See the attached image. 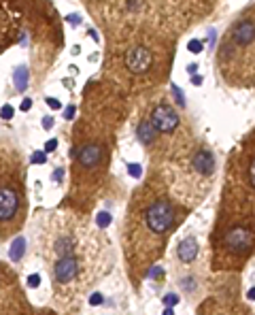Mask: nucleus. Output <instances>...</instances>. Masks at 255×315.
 Here are the masks:
<instances>
[{"mask_svg":"<svg viewBox=\"0 0 255 315\" xmlns=\"http://www.w3.org/2000/svg\"><path fill=\"white\" fill-rule=\"evenodd\" d=\"M162 315H172V309H166V311H164Z\"/></svg>","mask_w":255,"mask_h":315,"instance_id":"nucleus-29","label":"nucleus"},{"mask_svg":"<svg viewBox=\"0 0 255 315\" xmlns=\"http://www.w3.org/2000/svg\"><path fill=\"white\" fill-rule=\"evenodd\" d=\"M106 158V145L104 141H94V139H81L79 145L75 147V169L79 166L81 171L92 172L100 169Z\"/></svg>","mask_w":255,"mask_h":315,"instance_id":"nucleus-2","label":"nucleus"},{"mask_svg":"<svg viewBox=\"0 0 255 315\" xmlns=\"http://www.w3.org/2000/svg\"><path fill=\"white\" fill-rule=\"evenodd\" d=\"M247 296H249V300H255V287H251V290L247 292Z\"/></svg>","mask_w":255,"mask_h":315,"instance_id":"nucleus-27","label":"nucleus"},{"mask_svg":"<svg viewBox=\"0 0 255 315\" xmlns=\"http://www.w3.org/2000/svg\"><path fill=\"white\" fill-rule=\"evenodd\" d=\"M11 115H13V109L9 107V109H4V111H2V117L6 119V117H11Z\"/></svg>","mask_w":255,"mask_h":315,"instance_id":"nucleus-26","label":"nucleus"},{"mask_svg":"<svg viewBox=\"0 0 255 315\" xmlns=\"http://www.w3.org/2000/svg\"><path fill=\"white\" fill-rule=\"evenodd\" d=\"M172 89H175V96H177V100H178V107H185V98H183L181 89H178L177 86H172Z\"/></svg>","mask_w":255,"mask_h":315,"instance_id":"nucleus-17","label":"nucleus"},{"mask_svg":"<svg viewBox=\"0 0 255 315\" xmlns=\"http://www.w3.org/2000/svg\"><path fill=\"white\" fill-rule=\"evenodd\" d=\"M96 222H98V226H100V228H104L106 224L111 222V215H108V213H100V215H98V220H96Z\"/></svg>","mask_w":255,"mask_h":315,"instance_id":"nucleus-14","label":"nucleus"},{"mask_svg":"<svg viewBox=\"0 0 255 315\" xmlns=\"http://www.w3.org/2000/svg\"><path fill=\"white\" fill-rule=\"evenodd\" d=\"M159 275H164V271H162V268H159V266H155V268H151V273H149V277H151V279H157V277H159Z\"/></svg>","mask_w":255,"mask_h":315,"instance_id":"nucleus-19","label":"nucleus"},{"mask_svg":"<svg viewBox=\"0 0 255 315\" xmlns=\"http://www.w3.org/2000/svg\"><path fill=\"white\" fill-rule=\"evenodd\" d=\"M191 166L196 169V172L208 177V175H213V171H215V156L208 149H200V151H196L194 158H191Z\"/></svg>","mask_w":255,"mask_h":315,"instance_id":"nucleus-9","label":"nucleus"},{"mask_svg":"<svg viewBox=\"0 0 255 315\" xmlns=\"http://www.w3.org/2000/svg\"><path fill=\"white\" fill-rule=\"evenodd\" d=\"M177 254H178V260L185 262V264H189V262H194L196 260V256H198V241L194 239V236H187L181 245H178L177 249Z\"/></svg>","mask_w":255,"mask_h":315,"instance_id":"nucleus-10","label":"nucleus"},{"mask_svg":"<svg viewBox=\"0 0 255 315\" xmlns=\"http://www.w3.org/2000/svg\"><path fill=\"white\" fill-rule=\"evenodd\" d=\"M15 86L17 89H26V86H28V68L26 66H19L15 70Z\"/></svg>","mask_w":255,"mask_h":315,"instance_id":"nucleus-13","label":"nucleus"},{"mask_svg":"<svg viewBox=\"0 0 255 315\" xmlns=\"http://www.w3.org/2000/svg\"><path fill=\"white\" fill-rule=\"evenodd\" d=\"M153 51L149 47L140 43L130 45L124 54H121V64H124V70L130 73L132 77H143L153 68Z\"/></svg>","mask_w":255,"mask_h":315,"instance_id":"nucleus-4","label":"nucleus"},{"mask_svg":"<svg viewBox=\"0 0 255 315\" xmlns=\"http://www.w3.org/2000/svg\"><path fill=\"white\" fill-rule=\"evenodd\" d=\"M76 271H79V262H76V258L73 254L62 256V258L55 262V266H53V275H55V279L60 281V284H68V281H73L76 277Z\"/></svg>","mask_w":255,"mask_h":315,"instance_id":"nucleus-8","label":"nucleus"},{"mask_svg":"<svg viewBox=\"0 0 255 315\" xmlns=\"http://www.w3.org/2000/svg\"><path fill=\"white\" fill-rule=\"evenodd\" d=\"M255 43V22L253 19H238L232 30L228 32V41L226 45H230V47H240V49H247L251 47V45Z\"/></svg>","mask_w":255,"mask_h":315,"instance_id":"nucleus-6","label":"nucleus"},{"mask_svg":"<svg viewBox=\"0 0 255 315\" xmlns=\"http://www.w3.org/2000/svg\"><path fill=\"white\" fill-rule=\"evenodd\" d=\"M100 300H102L100 296H92V305H94V303H96V305H98V303H100Z\"/></svg>","mask_w":255,"mask_h":315,"instance_id":"nucleus-28","label":"nucleus"},{"mask_svg":"<svg viewBox=\"0 0 255 315\" xmlns=\"http://www.w3.org/2000/svg\"><path fill=\"white\" fill-rule=\"evenodd\" d=\"M136 134H138V139L143 141V143H147V145H151L153 141H155V137H157V130L153 128V124L149 119H145V121H140L138 124V128H136Z\"/></svg>","mask_w":255,"mask_h":315,"instance_id":"nucleus-11","label":"nucleus"},{"mask_svg":"<svg viewBox=\"0 0 255 315\" xmlns=\"http://www.w3.org/2000/svg\"><path fill=\"white\" fill-rule=\"evenodd\" d=\"M38 284H41V279H38V275H30V279H28V286H30V287H36Z\"/></svg>","mask_w":255,"mask_h":315,"instance_id":"nucleus-20","label":"nucleus"},{"mask_svg":"<svg viewBox=\"0 0 255 315\" xmlns=\"http://www.w3.org/2000/svg\"><path fill=\"white\" fill-rule=\"evenodd\" d=\"M145 224L153 234L168 232L172 228V224H175V207H172L166 198L153 200L145 211Z\"/></svg>","mask_w":255,"mask_h":315,"instance_id":"nucleus-3","label":"nucleus"},{"mask_svg":"<svg viewBox=\"0 0 255 315\" xmlns=\"http://www.w3.org/2000/svg\"><path fill=\"white\" fill-rule=\"evenodd\" d=\"M130 172L134 177H138L140 175V166H136V164H130Z\"/></svg>","mask_w":255,"mask_h":315,"instance_id":"nucleus-22","label":"nucleus"},{"mask_svg":"<svg viewBox=\"0 0 255 315\" xmlns=\"http://www.w3.org/2000/svg\"><path fill=\"white\" fill-rule=\"evenodd\" d=\"M164 303L168 305V307H172V305L178 303V296H175V294H168V296H164Z\"/></svg>","mask_w":255,"mask_h":315,"instance_id":"nucleus-18","label":"nucleus"},{"mask_svg":"<svg viewBox=\"0 0 255 315\" xmlns=\"http://www.w3.org/2000/svg\"><path fill=\"white\" fill-rule=\"evenodd\" d=\"M187 49L194 51V54H198V51H202V43H200V41H191V43L187 45Z\"/></svg>","mask_w":255,"mask_h":315,"instance_id":"nucleus-16","label":"nucleus"},{"mask_svg":"<svg viewBox=\"0 0 255 315\" xmlns=\"http://www.w3.org/2000/svg\"><path fill=\"white\" fill-rule=\"evenodd\" d=\"M249 181H251V185L255 188V158L251 160V164H249Z\"/></svg>","mask_w":255,"mask_h":315,"instance_id":"nucleus-15","label":"nucleus"},{"mask_svg":"<svg viewBox=\"0 0 255 315\" xmlns=\"http://www.w3.org/2000/svg\"><path fill=\"white\" fill-rule=\"evenodd\" d=\"M151 124L155 128L157 132L162 134H168L172 130H177L181 119H178V113L175 111V107L168 105V102H159V105L151 111Z\"/></svg>","mask_w":255,"mask_h":315,"instance_id":"nucleus-5","label":"nucleus"},{"mask_svg":"<svg viewBox=\"0 0 255 315\" xmlns=\"http://www.w3.org/2000/svg\"><path fill=\"white\" fill-rule=\"evenodd\" d=\"M223 245L232 254H245L253 245V232L245 226H236L232 230H228V234L223 236Z\"/></svg>","mask_w":255,"mask_h":315,"instance_id":"nucleus-7","label":"nucleus"},{"mask_svg":"<svg viewBox=\"0 0 255 315\" xmlns=\"http://www.w3.org/2000/svg\"><path fill=\"white\" fill-rule=\"evenodd\" d=\"M47 105H51V109H60V102L53 100V98H49V100H47Z\"/></svg>","mask_w":255,"mask_h":315,"instance_id":"nucleus-25","label":"nucleus"},{"mask_svg":"<svg viewBox=\"0 0 255 315\" xmlns=\"http://www.w3.org/2000/svg\"><path fill=\"white\" fill-rule=\"evenodd\" d=\"M26 254V239H15L11 243V249H9V258L13 262H19L22 256Z\"/></svg>","mask_w":255,"mask_h":315,"instance_id":"nucleus-12","label":"nucleus"},{"mask_svg":"<svg viewBox=\"0 0 255 315\" xmlns=\"http://www.w3.org/2000/svg\"><path fill=\"white\" fill-rule=\"evenodd\" d=\"M32 162H45V153H34V160H32Z\"/></svg>","mask_w":255,"mask_h":315,"instance_id":"nucleus-23","label":"nucleus"},{"mask_svg":"<svg viewBox=\"0 0 255 315\" xmlns=\"http://www.w3.org/2000/svg\"><path fill=\"white\" fill-rule=\"evenodd\" d=\"M24 217V196L22 185L15 177L0 179V232H13L19 228Z\"/></svg>","mask_w":255,"mask_h":315,"instance_id":"nucleus-1","label":"nucleus"},{"mask_svg":"<svg viewBox=\"0 0 255 315\" xmlns=\"http://www.w3.org/2000/svg\"><path fill=\"white\" fill-rule=\"evenodd\" d=\"M26 311H28V309H26ZM26 311H24V309H19V311H2L0 315H28Z\"/></svg>","mask_w":255,"mask_h":315,"instance_id":"nucleus-21","label":"nucleus"},{"mask_svg":"<svg viewBox=\"0 0 255 315\" xmlns=\"http://www.w3.org/2000/svg\"><path fill=\"white\" fill-rule=\"evenodd\" d=\"M30 105H32V100H30V98H26V100L22 102V111H28Z\"/></svg>","mask_w":255,"mask_h":315,"instance_id":"nucleus-24","label":"nucleus"},{"mask_svg":"<svg viewBox=\"0 0 255 315\" xmlns=\"http://www.w3.org/2000/svg\"><path fill=\"white\" fill-rule=\"evenodd\" d=\"M0 281H2V275H0Z\"/></svg>","mask_w":255,"mask_h":315,"instance_id":"nucleus-30","label":"nucleus"}]
</instances>
